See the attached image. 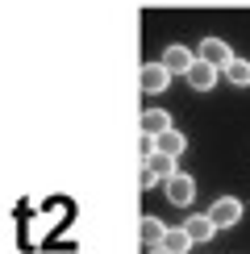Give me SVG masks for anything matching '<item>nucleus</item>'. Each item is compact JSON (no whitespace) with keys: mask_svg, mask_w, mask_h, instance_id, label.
<instances>
[{"mask_svg":"<svg viewBox=\"0 0 250 254\" xmlns=\"http://www.w3.org/2000/svg\"><path fill=\"white\" fill-rule=\"evenodd\" d=\"M208 217L217 221V229H234L238 221L246 217V208H242V200H238V196H217L213 208H208Z\"/></svg>","mask_w":250,"mask_h":254,"instance_id":"nucleus-1","label":"nucleus"},{"mask_svg":"<svg viewBox=\"0 0 250 254\" xmlns=\"http://www.w3.org/2000/svg\"><path fill=\"white\" fill-rule=\"evenodd\" d=\"M163 192H167V200H171L175 208H188V204L196 200V179L188 175V171H175V175L163 184Z\"/></svg>","mask_w":250,"mask_h":254,"instance_id":"nucleus-2","label":"nucleus"},{"mask_svg":"<svg viewBox=\"0 0 250 254\" xmlns=\"http://www.w3.org/2000/svg\"><path fill=\"white\" fill-rule=\"evenodd\" d=\"M196 59H200L196 50H188L184 42H175V46H167V50H163V59H159V63L171 71V75H188V71L196 67Z\"/></svg>","mask_w":250,"mask_h":254,"instance_id":"nucleus-3","label":"nucleus"},{"mask_svg":"<svg viewBox=\"0 0 250 254\" xmlns=\"http://www.w3.org/2000/svg\"><path fill=\"white\" fill-rule=\"evenodd\" d=\"M196 55H200V59H208V63H213V67H229V63H234L238 55H234V50H229V42L225 38H213V34H208V38H200V46H196Z\"/></svg>","mask_w":250,"mask_h":254,"instance_id":"nucleus-4","label":"nucleus"},{"mask_svg":"<svg viewBox=\"0 0 250 254\" xmlns=\"http://www.w3.org/2000/svg\"><path fill=\"white\" fill-rule=\"evenodd\" d=\"M184 79H188V88H192V92H213L217 79H221V67H213L208 59H196V67L188 71Z\"/></svg>","mask_w":250,"mask_h":254,"instance_id":"nucleus-5","label":"nucleus"},{"mask_svg":"<svg viewBox=\"0 0 250 254\" xmlns=\"http://www.w3.org/2000/svg\"><path fill=\"white\" fill-rule=\"evenodd\" d=\"M138 83H142L146 96H159V92H167V83H171V71H167L163 63H142Z\"/></svg>","mask_w":250,"mask_h":254,"instance_id":"nucleus-6","label":"nucleus"},{"mask_svg":"<svg viewBox=\"0 0 250 254\" xmlns=\"http://www.w3.org/2000/svg\"><path fill=\"white\" fill-rule=\"evenodd\" d=\"M184 229H188V238L200 246V242H213V234H217V221L208 217V213H192L184 221Z\"/></svg>","mask_w":250,"mask_h":254,"instance_id":"nucleus-7","label":"nucleus"},{"mask_svg":"<svg viewBox=\"0 0 250 254\" xmlns=\"http://www.w3.org/2000/svg\"><path fill=\"white\" fill-rule=\"evenodd\" d=\"M167 229H171V225H163L159 217H142V221H138V238H142V246L159 250V246H163V238H167Z\"/></svg>","mask_w":250,"mask_h":254,"instance_id":"nucleus-8","label":"nucleus"},{"mask_svg":"<svg viewBox=\"0 0 250 254\" xmlns=\"http://www.w3.org/2000/svg\"><path fill=\"white\" fill-rule=\"evenodd\" d=\"M167 129H175V125H171V113H167V109H146V113H142V133L159 137V133H167Z\"/></svg>","mask_w":250,"mask_h":254,"instance_id":"nucleus-9","label":"nucleus"},{"mask_svg":"<svg viewBox=\"0 0 250 254\" xmlns=\"http://www.w3.org/2000/svg\"><path fill=\"white\" fill-rule=\"evenodd\" d=\"M142 167H146L150 175H159L163 184H167V179H171L175 171H180V158H171V154H150V158H146Z\"/></svg>","mask_w":250,"mask_h":254,"instance_id":"nucleus-10","label":"nucleus"},{"mask_svg":"<svg viewBox=\"0 0 250 254\" xmlns=\"http://www.w3.org/2000/svg\"><path fill=\"white\" fill-rule=\"evenodd\" d=\"M154 142H159V154H171V158H180V154L188 150V137H184L180 129H167V133L154 137Z\"/></svg>","mask_w":250,"mask_h":254,"instance_id":"nucleus-11","label":"nucleus"},{"mask_svg":"<svg viewBox=\"0 0 250 254\" xmlns=\"http://www.w3.org/2000/svg\"><path fill=\"white\" fill-rule=\"evenodd\" d=\"M221 75H225V83H234V88H250V59H234Z\"/></svg>","mask_w":250,"mask_h":254,"instance_id":"nucleus-12","label":"nucleus"},{"mask_svg":"<svg viewBox=\"0 0 250 254\" xmlns=\"http://www.w3.org/2000/svg\"><path fill=\"white\" fill-rule=\"evenodd\" d=\"M192 246H196V242L188 238L184 225H180V229H167V238H163V250H171V254H188Z\"/></svg>","mask_w":250,"mask_h":254,"instance_id":"nucleus-13","label":"nucleus"},{"mask_svg":"<svg viewBox=\"0 0 250 254\" xmlns=\"http://www.w3.org/2000/svg\"><path fill=\"white\" fill-rule=\"evenodd\" d=\"M154 184H163V179H159V175H150V171H146V167H142V188H146V192H150Z\"/></svg>","mask_w":250,"mask_h":254,"instance_id":"nucleus-14","label":"nucleus"},{"mask_svg":"<svg viewBox=\"0 0 250 254\" xmlns=\"http://www.w3.org/2000/svg\"><path fill=\"white\" fill-rule=\"evenodd\" d=\"M150 254H171V250H163V246H159V250H150Z\"/></svg>","mask_w":250,"mask_h":254,"instance_id":"nucleus-15","label":"nucleus"}]
</instances>
